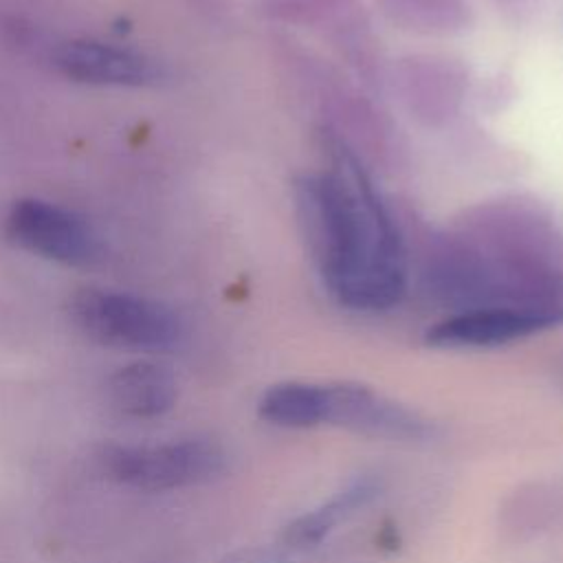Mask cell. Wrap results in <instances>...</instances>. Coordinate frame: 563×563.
<instances>
[{"label": "cell", "mask_w": 563, "mask_h": 563, "mask_svg": "<svg viewBox=\"0 0 563 563\" xmlns=\"http://www.w3.org/2000/svg\"><path fill=\"white\" fill-rule=\"evenodd\" d=\"M380 493V482L374 475H358L350 479L343 488L330 495L319 506L299 515L284 528V539L295 548H314L321 543L336 526L345 523L352 515L363 510Z\"/></svg>", "instance_id": "9"}, {"label": "cell", "mask_w": 563, "mask_h": 563, "mask_svg": "<svg viewBox=\"0 0 563 563\" xmlns=\"http://www.w3.org/2000/svg\"><path fill=\"white\" fill-rule=\"evenodd\" d=\"M176 378L163 363L136 361L108 380L112 407L128 418H158L176 402Z\"/></svg>", "instance_id": "8"}, {"label": "cell", "mask_w": 563, "mask_h": 563, "mask_svg": "<svg viewBox=\"0 0 563 563\" xmlns=\"http://www.w3.org/2000/svg\"><path fill=\"white\" fill-rule=\"evenodd\" d=\"M75 325L92 341L134 352H167L178 345V314L154 299L106 288H84L70 301Z\"/></svg>", "instance_id": "3"}, {"label": "cell", "mask_w": 563, "mask_h": 563, "mask_svg": "<svg viewBox=\"0 0 563 563\" xmlns=\"http://www.w3.org/2000/svg\"><path fill=\"white\" fill-rule=\"evenodd\" d=\"M20 249L66 266H92L101 257L95 229L79 213L40 198L15 200L4 220Z\"/></svg>", "instance_id": "5"}, {"label": "cell", "mask_w": 563, "mask_h": 563, "mask_svg": "<svg viewBox=\"0 0 563 563\" xmlns=\"http://www.w3.org/2000/svg\"><path fill=\"white\" fill-rule=\"evenodd\" d=\"M222 563H292L284 552L268 548H244L229 554Z\"/></svg>", "instance_id": "10"}, {"label": "cell", "mask_w": 563, "mask_h": 563, "mask_svg": "<svg viewBox=\"0 0 563 563\" xmlns=\"http://www.w3.org/2000/svg\"><path fill=\"white\" fill-rule=\"evenodd\" d=\"M103 473L139 490H174L205 484L224 471V449L207 438L174 440L154 446H108L101 457Z\"/></svg>", "instance_id": "4"}, {"label": "cell", "mask_w": 563, "mask_h": 563, "mask_svg": "<svg viewBox=\"0 0 563 563\" xmlns=\"http://www.w3.org/2000/svg\"><path fill=\"white\" fill-rule=\"evenodd\" d=\"M563 323V306H479L455 310L427 330V343L446 350L506 345Z\"/></svg>", "instance_id": "6"}, {"label": "cell", "mask_w": 563, "mask_h": 563, "mask_svg": "<svg viewBox=\"0 0 563 563\" xmlns=\"http://www.w3.org/2000/svg\"><path fill=\"white\" fill-rule=\"evenodd\" d=\"M53 64L68 79L95 86L136 88L158 79V68L150 57L92 40L62 44L53 55Z\"/></svg>", "instance_id": "7"}, {"label": "cell", "mask_w": 563, "mask_h": 563, "mask_svg": "<svg viewBox=\"0 0 563 563\" xmlns=\"http://www.w3.org/2000/svg\"><path fill=\"white\" fill-rule=\"evenodd\" d=\"M299 224L328 292L345 308L380 312L407 290L400 229L358 161L339 150L332 167L297 183Z\"/></svg>", "instance_id": "1"}, {"label": "cell", "mask_w": 563, "mask_h": 563, "mask_svg": "<svg viewBox=\"0 0 563 563\" xmlns=\"http://www.w3.org/2000/svg\"><path fill=\"white\" fill-rule=\"evenodd\" d=\"M257 411L266 422L288 429L330 424L387 440L433 438L427 418L361 383L284 380L262 394Z\"/></svg>", "instance_id": "2"}]
</instances>
